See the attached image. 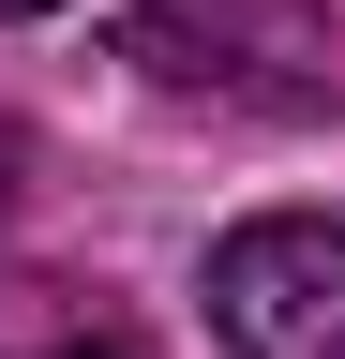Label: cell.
Returning a JSON list of instances; mask_svg holds the SVG:
<instances>
[{
    "label": "cell",
    "mask_w": 345,
    "mask_h": 359,
    "mask_svg": "<svg viewBox=\"0 0 345 359\" xmlns=\"http://www.w3.org/2000/svg\"><path fill=\"white\" fill-rule=\"evenodd\" d=\"M0 359H136L120 330H91L60 285H0Z\"/></svg>",
    "instance_id": "2"
},
{
    "label": "cell",
    "mask_w": 345,
    "mask_h": 359,
    "mask_svg": "<svg viewBox=\"0 0 345 359\" xmlns=\"http://www.w3.org/2000/svg\"><path fill=\"white\" fill-rule=\"evenodd\" d=\"M210 330L240 359H345V224L330 210H255L210 255Z\"/></svg>",
    "instance_id": "1"
},
{
    "label": "cell",
    "mask_w": 345,
    "mask_h": 359,
    "mask_svg": "<svg viewBox=\"0 0 345 359\" xmlns=\"http://www.w3.org/2000/svg\"><path fill=\"white\" fill-rule=\"evenodd\" d=\"M0 15H60V0H0Z\"/></svg>",
    "instance_id": "3"
}]
</instances>
